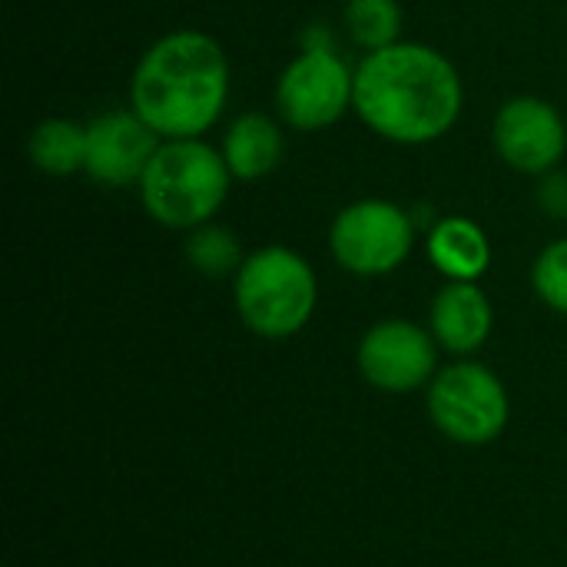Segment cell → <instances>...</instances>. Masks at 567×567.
Wrapping results in <instances>:
<instances>
[{
  "mask_svg": "<svg viewBox=\"0 0 567 567\" xmlns=\"http://www.w3.org/2000/svg\"><path fill=\"white\" fill-rule=\"evenodd\" d=\"M229 56L223 43L196 27L156 37L130 73V110L159 140L206 136L229 103Z\"/></svg>",
  "mask_w": 567,
  "mask_h": 567,
  "instance_id": "7a4b0ae2",
  "label": "cell"
},
{
  "mask_svg": "<svg viewBox=\"0 0 567 567\" xmlns=\"http://www.w3.org/2000/svg\"><path fill=\"white\" fill-rule=\"evenodd\" d=\"M492 146L505 166L525 176H545L561 166L567 153V123L561 110L535 93L505 100L492 120Z\"/></svg>",
  "mask_w": 567,
  "mask_h": 567,
  "instance_id": "9c48e42d",
  "label": "cell"
},
{
  "mask_svg": "<svg viewBox=\"0 0 567 567\" xmlns=\"http://www.w3.org/2000/svg\"><path fill=\"white\" fill-rule=\"evenodd\" d=\"M425 412L449 442L482 449L508 429L512 399L495 369L478 359H455L429 382Z\"/></svg>",
  "mask_w": 567,
  "mask_h": 567,
  "instance_id": "5b68a950",
  "label": "cell"
},
{
  "mask_svg": "<svg viewBox=\"0 0 567 567\" xmlns=\"http://www.w3.org/2000/svg\"><path fill=\"white\" fill-rule=\"evenodd\" d=\"M535 199L542 206V213L548 219H567V169H551L545 176H538V189Z\"/></svg>",
  "mask_w": 567,
  "mask_h": 567,
  "instance_id": "ac0fdd59",
  "label": "cell"
},
{
  "mask_svg": "<svg viewBox=\"0 0 567 567\" xmlns=\"http://www.w3.org/2000/svg\"><path fill=\"white\" fill-rule=\"evenodd\" d=\"M233 173L223 159V150L196 140H163L153 153L136 193L143 213L163 229L189 233L203 223H213L223 209Z\"/></svg>",
  "mask_w": 567,
  "mask_h": 567,
  "instance_id": "3957f363",
  "label": "cell"
},
{
  "mask_svg": "<svg viewBox=\"0 0 567 567\" xmlns=\"http://www.w3.org/2000/svg\"><path fill=\"white\" fill-rule=\"evenodd\" d=\"M186 262L206 276V279H226V276H236L246 252H243V243L239 236L229 229V226H219L216 219L213 223H203L196 229L186 233Z\"/></svg>",
  "mask_w": 567,
  "mask_h": 567,
  "instance_id": "9a60e30c",
  "label": "cell"
},
{
  "mask_svg": "<svg viewBox=\"0 0 567 567\" xmlns=\"http://www.w3.org/2000/svg\"><path fill=\"white\" fill-rule=\"evenodd\" d=\"M233 306L252 336L266 342L292 339L319 309V276L299 249L259 246L246 252L233 276Z\"/></svg>",
  "mask_w": 567,
  "mask_h": 567,
  "instance_id": "277c9868",
  "label": "cell"
},
{
  "mask_svg": "<svg viewBox=\"0 0 567 567\" xmlns=\"http://www.w3.org/2000/svg\"><path fill=\"white\" fill-rule=\"evenodd\" d=\"M159 136L150 123H143L130 106L106 110L86 123V163L83 176H90L103 189H130L140 186L153 153L159 150Z\"/></svg>",
  "mask_w": 567,
  "mask_h": 567,
  "instance_id": "30bf717a",
  "label": "cell"
},
{
  "mask_svg": "<svg viewBox=\"0 0 567 567\" xmlns=\"http://www.w3.org/2000/svg\"><path fill=\"white\" fill-rule=\"evenodd\" d=\"M27 159L43 176H73L86 163V123L70 116H47L27 136Z\"/></svg>",
  "mask_w": 567,
  "mask_h": 567,
  "instance_id": "5bb4252c",
  "label": "cell"
},
{
  "mask_svg": "<svg viewBox=\"0 0 567 567\" xmlns=\"http://www.w3.org/2000/svg\"><path fill=\"white\" fill-rule=\"evenodd\" d=\"M435 336L412 319H382L365 329L355 349L359 375L385 395H412L429 389L439 365Z\"/></svg>",
  "mask_w": 567,
  "mask_h": 567,
  "instance_id": "ba28073f",
  "label": "cell"
},
{
  "mask_svg": "<svg viewBox=\"0 0 567 567\" xmlns=\"http://www.w3.org/2000/svg\"><path fill=\"white\" fill-rule=\"evenodd\" d=\"M219 150L233 179L239 183L266 179L286 159V123L262 110H246L226 126Z\"/></svg>",
  "mask_w": 567,
  "mask_h": 567,
  "instance_id": "7c38bea8",
  "label": "cell"
},
{
  "mask_svg": "<svg viewBox=\"0 0 567 567\" xmlns=\"http://www.w3.org/2000/svg\"><path fill=\"white\" fill-rule=\"evenodd\" d=\"M355 66L339 47H299L276 76L272 103L279 120L296 133H322L352 110Z\"/></svg>",
  "mask_w": 567,
  "mask_h": 567,
  "instance_id": "52a82bcc",
  "label": "cell"
},
{
  "mask_svg": "<svg viewBox=\"0 0 567 567\" xmlns=\"http://www.w3.org/2000/svg\"><path fill=\"white\" fill-rule=\"evenodd\" d=\"M495 329V309L478 282H445L429 306V332L439 349L455 359H472L485 349Z\"/></svg>",
  "mask_w": 567,
  "mask_h": 567,
  "instance_id": "8fae6325",
  "label": "cell"
},
{
  "mask_svg": "<svg viewBox=\"0 0 567 567\" xmlns=\"http://www.w3.org/2000/svg\"><path fill=\"white\" fill-rule=\"evenodd\" d=\"M535 296L558 316H567V236L548 243L532 262Z\"/></svg>",
  "mask_w": 567,
  "mask_h": 567,
  "instance_id": "e0dca14e",
  "label": "cell"
},
{
  "mask_svg": "<svg viewBox=\"0 0 567 567\" xmlns=\"http://www.w3.org/2000/svg\"><path fill=\"white\" fill-rule=\"evenodd\" d=\"M465 110L458 66L429 43L399 40L355 63L352 113L395 146L445 140Z\"/></svg>",
  "mask_w": 567,
  "mask_h": 567,
  "instance_id": "6da1fadb",
  "label": "cell"
},
{
  "mask_svg": "<svg viewBox=\"0 0 567 567\" xmlns=\"http://www.w3.org/2000/svg\"><path fill=\"white\" fill-rule=\"evenodd\" d=\"M415 236L419 226L405 206L382 196H365L332 216L329 252L342 272L379 279L409 262Z\"/></svg>",
  "mask_w": 567,
  "mask_h": 567,
  "instance_id": "8992f818",
  "label": "cell"
},
{
  "mask_svg": "<svg viewBox=\"0 0 567 567\" xmlns=\"http://www.w3.org/2000/svg\"><path fill=\"white\" fill-rule=\"evenodd\" d=\"M425 256L445 282H478L492 269V239L472 216H442L425 236Z\"/></svg>",
  "mask_w": 567,
  "mask_h": 567,
  "instance_id": "4fadbf2b",
  "label": "cell"
},
{
  "mask_svg": "<svg viewBox=\"0 0 567 567\" xmlns=\"http://www.w3.org/2000/svg\"><path fill=\"white\" fill-rule=\"evenodd\" d=\"M342 23H346L349 40L359 50L372 53L402 40L405 13L399 0H346Z\"/></svg>",
  "mask_w": 567,
  "mask_h": 567,
  "instance_id": "2e32d148",
  "label": "cell"
}]
</instances>
